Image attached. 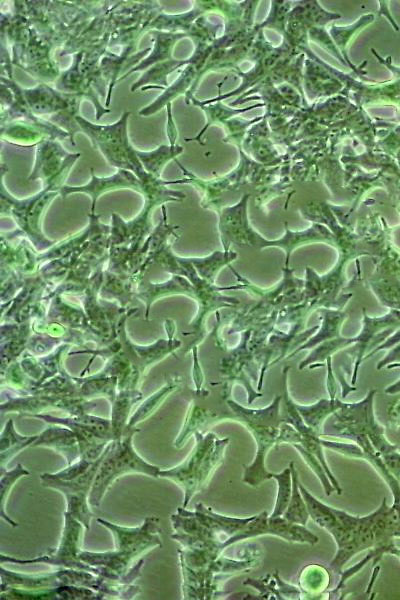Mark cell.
<instances>
[{
	"mask_svg": "<svg viewBox=\"0 0 400 600\" xmlns=\"http://www.w3.org/2000/svg\"><path fill=\"white\" fill-rule=\"evenodd\" d=\"M281 399L282 396H277L263 409H246L235 402H229L256 442V455L252 464L246 467L243 477V482L251 486H258L263 481L272 479V472L265 468V457L269 449L277 445L280 425L284 422L279 412Z\"/></svg>",
	"mask_w": 400,
	"mask_h": 600,
	"instance_id": "obj_1",
	"label": "cell"
},
{
	"mask_svg": "<svg viewBox=\"0 0 400 600\" xmlns=\"http://www.w3.org/2000/svg\"><path fill=\"white\" fill-rule=\"evenodd\" d=\"M375 393L376 389H372L363 400L344 403L334 413L333 430L336 435L349 439L366 436L378 455L384 458L398 451V446L389 442L385 436V428L375 420L373 413Z\"/></svg>",
	"mask_w": 400,
	"mask_h": 600,
	"instance_id": "obj_2",
	"label": "cell"
},
{
	"mask_svg": "<svg viewBox=\"0 0 400 600\" xmlns=\"http://www.w3.org/2000/svg\"><path fill=\"white\" fill-rule=\"evenodd\" d=\"M128 116L129 112H126L116 123L104 126L94 125L79 116H76L75 119L111 165L135 172L141 181L153 179V176L145 171L138 159L137 150L129 144Z\"/></svg>",
	"mask_w": 400,
	"mask_h": 600,
	"instance_id": "obj_3",
	"label": "cell"
},
{
	"mask_svg": "<svg viewBox=\"0 0 400 600\" xmlns=\"http://www.w3.org/2000/svg\"><path fill=\"white\" fill-rule=\"evenodd\" d=\"M265 534L276 535L290 542L308 543L310 545L316 544L319 540L303 525L291 523L283 516L270 517L266 512H262L259 515H254L253 519L235 533L225 545Z\"/></svg>",
	"mask_w": 400,
	"mask_h": 600,
	"instance_id": "obj_4",
	"label": "cell"
},
{
	"mask_svg": "<svg viewBox=\"0 0 400 600\" xmlns=\"http://www.w3.org/2000/svg\"><path fill=\"white\" fill-rule=\"evenodd\" d=\"M400 328V311L392 309L387 315L379 318L364 316V327L361 334L355 337L358 342L356 349L357 360L355 362L352 383L356 382L357 370L362 361V355L366 349H371L377 343L382 342L394 330Z\"/></svg>",
	"mask_w": 400,
	"mask_h": 600,
	"instance_id": "obj_5",
	"label": "cell"
},
{
	"mask_svg": "<svg viewBox=\"0 0 400 600\" xmlns=\"http://www.w3.org/2000/svg\"><path fill=\"white\" fill-rule=\"evenodd\" d=\"M117 186H140V181L128 170H120L117 174L109 178H97L92 173V181L86 186L63 187L61 192L63 195H67L68 193L75 191L87 192L93 197L92 206L94 207L95 199L99 193H101L103 190Z\"/></svg>",
	"mask_w": 400,
	"mask_h": 600,
	"instance_id": "obj_6",
	"label": "cell"
},
{
	"mask_svg": "<svg viewBox=\"0 0 400 600\" xmlns=\"http://www.w3.org/2000/svg\"><path fill=\"white\" fill-rule=\"evenodd\" d=\"M359 446L364 452L363 458L375 468L391 490L394 499L392 506L396 510L399 518V525L395 538H400V482L388 471L381 457L375 451L368 439L361 441Z\"/></svg>",
	"mask_w": 400,
	"mask_h": 600,
	"instance_id": "obj_7",
	"label": "cell"
},
{
	"mask_svg": "<svg viewBox=\"0 0 400 600\" xmlns=\"http://www.w3.org/2000/svg\"><path fill=\"white\" fill-rule=\"evenodd\" d=\"M343 405L344 402L338 399H321L313 405L302 406L295 404V407L304 423L319 434L325 418L332 413L334 414Z\"/></svg>",
	"mask_w": 400,
	"mask_h": 600,
	"instance_id": "obj_8",
	"label": "cell"
},
{
	"mask_svg": "<svg viewBox=\"0 0 400 600\" xmlns=\"http://www.w3.org/2000/svg\"><path fill=\"white\" fill-rule=\"evenodd\" d=\"M289 467L292 477V492L287 509L282 516L291 523L305 526L310 515L299 488L298 473L293 461L289 464Z\"/></svg>",
	"mask_w": 400,
	"mask_h": 600,
	"instance_id": "obj_9",
	"label": "cell"
},
{
	"mask_svg": "<svg viewBox=\"0 0 400 600\" xmlns=\"http://www.w3.org/2000/svg\"><path fill=\"white\" fill-rule=\"evenodd\" d=\"M181 151L182 148L175 145L160 146L158 149L151 152L137 151V156L145 171L152 176H157L165 163L171 158H174Z\"/></svg>",
	"mask_w": 400,
	"mask_h": 600,
	"instance_id": "obj_10",
	"label": "cell"
},
{
	"mask_svg": "<svg viewBox=\"0 0 400 600\" xmlns=\"http://www.w3.org/2000/svg\"><path fill=\"white\" fill-rule=\"evenodd\" d=\"M272 479L277 481L278 490L274 510L270 517H279L284 514L290 501L292 492V477L290 467L280 473H272Z\"/></svg>",
	"mask_w": 400,
	"mask_h": 600,
	"instance_id": "obj_11",
	"label": "cell"
},
{
	"mask_svg": "<svg viewBox=\"0 0 400 600\" xmlns=\"http://www.w3.org/2000/svg\"><path fill=\"white\" fill-rule=\"evenodd\" d=\"M292 446L301 454L305 462L317 475V477L323 485L326 495H330L335 490V488L332 485L327 473L325 472L319 460L301 444H293Z\"/></svg>",
	"mask_w": 400,
	"mask_h": 600,
	"instance_id": "obj_12",
	"label": "cell"
},
{
	"mask_svg": "<svg viewBox=\"0 0 400 600\" xmlns=\"http://www.w3.org/2000/svg\"><path fill=\"white\" fill-rule=\"evenodd\" d=\"M393 361L400 362V341L395 344V347L389 352L387 357L380 361V363L377 365V369H381L383 366Z\"/></svg>",
	"mask_w": 400,
	"mask_h": 600,
	"instance_id": "obj_13",
	"label": "cell"
},
{
	"mask_svg": "<svg viewBox=\"0 0 400 600\" xmlns=\"http://www.w3.org/2000/svg\"><path fill=\"white\" fill-rule=\"evenodd\" d=\"M399 392H400V379L385 389V393H387V394H396Z\"/></svg>",
	"mask_w": 400,
	"mask_h": 600,
	"instance_id": "obj_14",
	"label": "cell"
},
{
	"mask_svg": "<svg viewBox=\"0 0 400 600\" xmlns=\"http://www.w3.org/2000/svg\"><path fill=\"white\" fill-rule=\"evenodd\" d=\"M388 554L394 555L400 559V548H398L394 545L393 547H391L389 549Z\"/></svg>",
	"mask_w": 400,
	"mask_h": 600,
	"instance_id": "obj_15",
	"label": "cell"
}]
</instances>
